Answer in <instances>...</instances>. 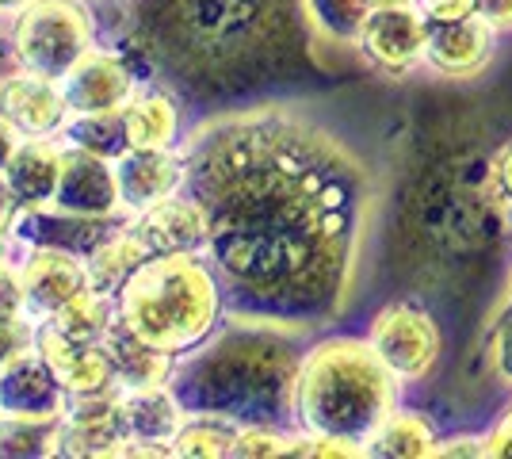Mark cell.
Wrapping results in <instances>:
<instances>
[{
	"label": "cell",
	"mask_w": 512,
	"mask_h": 459,
	"mask_svg": "<svg viewBox=\"0 0 512 459\" xmlns=\"http://www.w3.org/2000/svg\"><path fill=\"white\" fill-rule=\"evenodd\" d=\"M180 157L203 257L237 306L295 326L341 310L371 215V176L341 138L299 111L237 108L180 138Z\"/></svg>",
	"instance_id": "cell-1"
},
{
	"label": "cell",
	"mask_w": 512,
	"mask_h": 459,
	"mask_svg": "<svg viewBox=\"0 0 512 459\" xmlns=\"http://www.w3.org/2000/svg\"><path fill=\"white\" fill-rule=\"evenodd\" d=\"M306 35V0H138L130 12V39L192 92L268 81Z\"/></svg>",
	"instance_id": "cell-2"
},
{
	"label": "cell",
	"mask_w": 512,
	"mask_h": 459,
	"mask_svg": "<svg viewBox=\"0 0 512 459\" xmlns=\"http://www.w3.org/2000/svg\"><path fill=\"white\" fill-rule=\"evenodd\" d=\"M291 326L268 314H241L195 356L172 364L169 387L188 414H222L241 425H268L291 410L299 360Z\"/></svg>",
	"instance_id": "cell-3"
},
{
	"label": "cell",
	"mask_w": 512,
	"mask_h": 459,
	"mask_svg": "<svg viewBox=\"0 0 512 459\" xmlns=\"http://www.w3.org/2000/svg\"><path fill=\"white\" fill-rule=\"evenodd\" d=\"M394 379L371 341L329 337L299 360L291 414L302 433L367 444L394 414Z\"/></svg>",
	"instance_id": "cell-4"
},
{
	"label": "cell",
	"mask_w": 512,
	"mask_h": 459,
	"mask_svg": "<svg viewBox=\"0 0 512 459\" xmlns=\"http://www.w3.org/2000/svg\"><path fill=\"white\" fill-rule=\"evenodd\" d=\"M222 295L226 291L203 253H161L119 284L115 310L142 341L180 356L214 333Z\"/></svg>",
	"instance_id": "cell-5"
},
{
	"label": "cell",
	"mask_w": 512,
	"mask_h": 459,
	"mask_svg": "<svg viewBox=\"0 0 512 459\" xmlns=\"http://www.w3.org/2000/svg\"><path fill=\"white\" fill-rule=\"evenodd\" d=\"M493 161V157H490ZM490 161L459 169V157L432 161L409 192L413 234L436 257H470L490 249L505 226V199L493 188Z\"/></svg>",
	"instance_id": "cell-6"
},
{
	"label": "cell",
	"mask_w": 512,
	"mask_h": 459,
	"mask_svg": "<svg viewBox=\"0 0 512 459\" xmlns=\"http://www.w3.org/2000/svg\"><path fill=\"white\" fill-rule=\"evenodd\" d=\"M96 27L85 0H31L12 20V54L20 69L62 81L92 50Z\"/></svg>",
	"instance_id": "cell-7"
},
{
	"label": "cell",
	"mask_w": 512,
	"mask_h": 459,
	"mask_svg": "<svg viewBox=\"0 0 512 459\" xmlns=\"http://www.w3.org/2000/svg\"><path fill=\"white\" fill-rule=\"evenodd\" d=\"M16 268H20L23 284V314L31 322L54 318L73 299H81L85 291H92L85 257L73 253V249H62V245H35V249H27V257Z\"/></svg>",
	"instance_id": "cell-8"
},
{
	"label": "cell",
	"mask_w": 512,
	"mask_h": 459,
	"mask_svg": "<svg viewBox=\"0 0 512 459\" xmlns=\"http://www.w3.org/2000/svg\"><path fill=\"white\" fill-rule=\"evenodd\" d=\"M50 211L73 222H107L115 211H123L115 165L81 146H62V180Z\"/></svg>",
	"instance_id": "cell-9"
},
{
	"label": "cell",
	"mask_w": 512,
	"mask_h": 459,
	"mask_svg": "<svg viewBox=\"0 0 512 459\" xmlns=\"http://www.w3.org/2000/svg\"><path fill=\"white\" fill-rule=\"evenodd\" d=\"M371 345L398 379H421L440 356V333L425 310L394 303L375 318Z\"/></svg>",
	"instance_id": "cell-10"
},
{
	"label": "cell",
	"mask_w": 512,
	"mask_h": 459,
	"mask_svg": "<svg viewBox=\"0 0 512 459\" xmlns=\"http://www.w3.org/2000/svg\"><path fill=\"white\" fill-rule=\"evenodd\" d=\"M356 46L383 69H402L417 66L428 54V20L406 4H375L367 8L356 31Z\"/></svg>",
	"instance_id": "cell-11"
},
{
	"label": "cell",
	"mask_w": 512,
	"mask_h": 459,
	"mask_svg": "<svg viewBox=\"0 0 512 459\" xmlns=\"http://www.w3.org/2000/svg\"><path fill=\"white\" fill-rule=\"evenodd\" d=\"M188 410L172 394L169 383L150 387H119V425L127 433V456H169L176 429Z\"/></svg>",
	"instance_id": "cell-12"
},
{
	"label": "cell",
	"mask_w": 512,
	"mask_h": 459,
	"mask_svg": "<svg viewBox=\"0 0 512 459\" xmlns=\"http://www.w3.org/2000/svg\"><path fill=\"white\" fill-rule=\"evenodd\" d=\"M62 92L69 115L123 111L134 100V69L119 54L92 46L85 58L62 77Z\"/></svg>",
	"instance_id": "cell-13"
},
{
	"label": "cell",
	"mask_w": 512,
	"mask_h": 459,
	"mask_svg": "<svg viewBox=\"0 0 512 459\" xmlns=\"http://www.w3.org/2000/svg\"><path fill=\"white\" fill-rule=\"evenodd\" d=\"M0 115L16 123L23 138H54L69 123V104H65L62 81L43 77V73H8L0 81Z\"/></svg>",
	"instance_id": "cell-14"
},
{
	"label": "cell",
	"mask_w": 512,
	"mask_h": 459,
	"mask_svg": "<svg viewBox=\"0 0 512 459\" xmlns=\"http://www.w3.org/2000/svg\"><path fill=\"white\" fill-rule=\"evenodd\" d=\"M130 234L146 249V257L161 253H207V219L199 211V203L184 192L153 203L146 211L127 219Z\"/></svg>",
	"instance_id": "cell-15"
},
{
	"label": "cell",
	"mask_w": 512,
	"mask_h": 459,
	"mask_svg": "<svg viewBox=\"0 0 512 459\" xmlns=\"http://www.w3.org/2000/svg\"><path fill=\"white\" fill-rule=\"evenodd\" d=\"M65 398L69 394L39 349L20 352L8 368H0V414L58 421L65 414Z\"/></svg>",
	"instance_id": "cell-16"
},
{
	"label": "cell",
	"mask_w": 512,
	"mask_h": 459,
	"mask_svg": "<svg viewBox=\"0 0 512 459\" xmlns=\"http://www.w3.org/2000/svg\"><path fill=\"white\" fill-rule=\"evenodd\" d=\"M115 184H119V203L123 211L138 215L153 203L169 199L180 192L184 184V157L180 146L176 150H127L119 153L115 161Z\"/></svg>",
	"instance_id": "cell-17"
},
{
	"label": "cell",
	"mask_w": 512,
	"mask_h": 459,
	"mask_svg": "<svg viewBox=\"0 0 512 459\" xmlns=\"http://www.w3.org/2000/svg\"><path fill=\"white\" fill-rule=\"evenodd\" d=\"M0 180L12 192L20 215L50 211L58 180H62V146L54 138H23Z\"/></svg>",
	"instance_id": "cell-18"
},
{
	"label": "cell",
	"mask_w": 512,
	"mask_h": 459,
	"mask_svg": "<svg viewBox=\"0 0 512 459\" xmlns=\"http://www.w3.org/2000/svg\"><path fill=\"white\" fill-rule=\"evenodd\" d=\"M35 349L43 352V360L50 364V372L58 375V383L65 387V394H96L115 387V375L100 345L88 341H73L65 337L50 322L35 326Z\"/></svg>",
	"instance_id": "cell-19"
},
{
	"label": "cell",
	"mask_w": 512,
	"mask_h": 459,
	"mask_svg": "<svg viewBox=\"0 0 512 459\" xmlns=\"http://www.w3.org/2000/svg\"><path fill=\"white\" fill-rule=\"evenodd\" d=\"M493 35L478 12L455 23H428V62L448 77H470L490 62Z\"/></svg>",
	"instance_id": "cell-20"
},
{
	"label": "cell",
	"mask_w": 512,
	"mask_h": 459,
	"mask_svg": "<svg viewBox=\"0 0 512 459\" xmlns=\"http://www.w3.org/2000/svg\"><path fill=\"white\" fill-rule=\"evenodd\" d=\"M107 364H111V375H115V387H150V383H169L172 364L176 356L165 349H157L150 341H142L134 329L115 318L111 329L100 341Z\"/></svg>",
	"instance_id": "cell-21"
},
{
	"label": "cell",
	"mask_w": 512,
	"mask_h": 459,
	"mask_svg": "<svg viewBox=\"0 0 512 459\" xmlns=\"http://www.w3.org/2000/svg\"><path fill=\"white\" fill-rule=\"evenodd\" d=\"M130 150H176L180 146V111L165 92H134L123 108Z\"/></svg>",
	"instance_id": "cell-22"
},
{
	"label": "cell",
	"mask_w": 512,
	"mask_h": 459,
	"mask_svg": "<svg viewBox=\"0 0 512 459\" xmlns=\"http://www.w3.org/2000/svg\"><path fill=\"white\" fill-rule=\"evenodd\" d=\"M142 261H150V257H146V249L138 245V238L130 234L127 222L115 226V230H107L104 238L92 241V249L85 253V268H88V280H92V291L115 295L119 284H123Z\"/></svg>",
	"instance_id": "cell-23"
},
{
	"label": "cell",
	"mask_w": 512,
	"mask_h": 459,
	"mask_svg": "<svg viewBox=\"0 0 512 459\" xmlns=\"http://www.w3.org/2000/svg\"><path fill=\"white\" fill-rule=\"evenodd\" d=\"M241 433V421L222 414H188L169 444V456L176 459H222L234 452V440Z\"/></svg>",
	"instance_id": "cell-24"
},
{
	"label": "cell",
	"mask_w": 512,
	"mask_h": 459,
	"mask_svg": "<svg viewBox=\"0 0 512 459\" xmlns=\"http://www.w3.org/2000/svg\"><path fill=\"white\" fill-rule=\"evenodd\" d=\"M115 318H119V310H115V295H104V291H85L81 299H73L65 310H58V314H54V318H46V322L58 329V333H65V337H73V341L100 345ZM35 326H39V322H35Z\"/></svg>",
	"instance_id": "cell-25"
},
{
	"label": "cell",
	"mask_w": 512,
	"mask_h": 459,
	"mask_svg": "<svg viewBox=\"0 0 512 459\" xmlns=\"http://www.w3.org/2000/svg\"><path fill=\"white\" fill-rule=\"evenodd\" d=\"M436 452V437L428 429L425 417L417 414H390L367 440V456H390V459H421Z\"/></svg>",
	"instance_id": "cell-26"
},
{
	"label": "cell",
	"mask_w": 512,
	"mask_h": 459,
	"mask_svg": "<svg viewBox=\"0 0 512 459\" xmlns=\"http://www.w3.org/2000/svg\"><path fill=\"white\" fill-rule=\"evenodd\" d=\"M65 146H81L115 161L119 153H127V127H123V111H100V115H69L62 131Z\"/></svg>",
	"instance_id": "cell-27"
},
{
	"label": "cell",
	"mask_w": 512,
	"mask_h": 459,
	"mask_svg": "<svg viewBox=\"0 0 512 459\" xmlns=\"http://www.w3.org/2000/svg\"><path fill=\"white\" fill-rule=\"evenodd\" d=\"M58 421H31V417L0 414V459L50 456Z\"/></svg>",
	"instance_id": "cell-28"
},
{
	"label": "cell",
	"mask_w": 512,
	"mask_h": 459,
	"mask_svg": "<svg viewBox=\"0 0 512 459\" xmlns=\"http://www.w3.org/2000/svg\"><path fill=\"white\" fill-rule=\"evenodd\" d=\"M291 440L276 433L272 425H241L234 440V459H272V456H291Z\"/></svg>",
	"instance_id": "cell-29"
},
{
	"label": "cell",
	"mask_w": 512,
	"mask_h": 459,
	"mask_svg": "<svg viewBox=\"0 0 512 459\" xmlns=\"http://www.w3.org/2000/svg\"><path fill=\"white\" fill-rule=\"evenodd\" d=\"M27 349H35V322L27 314L0 318V368H8Z\"/></svg>",
	"instance_id": "cell-30"
},
{
	"label": "cell",
	"mask_w": 512,
	"mask_h": 459,
	"mask_svg": "<svg viewBox=\"0 0 512 459\" xmlns=\"http://www.w3.org/2000/svg\"><path fill=\"white\" fill-rule=\"evenodd\" d=\"M23 314V284H20V268L4 261L0 264V318H16Z\"/></svg>",
	"instance_id": "cell-31"
},
{
	"label": "cell",
	"mask_w": 512,
	"mask_h": 459,
	"mask_svg": "<svg viewBox=\"0 0 512 459\" xmlns=\"http://www.w3.org/2000/svg\"><path fill=\"white\" fill-rule=\"evenodd\" d=\"M421 16L428 23H455L474 16V0H421Z\"/></svg>",
	"instance_id": "cell-32"
},
{
	"label": "cell",
	"mask_w": 512,
	"mask_h": 459,
	"mask_svg": "<svg viewBox=\"0 0 512 459\" xmlns=\"http://www.w3.org/2000/svg\"><path fill=\"white\" fill-rule=\"evenodd\" d=\"M490 169H493V188H497V196L505 199V207H512V142L493 157Z\"/></svg>",
	"instance_id": "cell-33"
},
{
	"label": "cell",
	"mask_w": 512,
	"mask_h": 459,
	"mask_svg": "<svg viewBox=\"0 0 512 459\" xmlns=\"http://www.w3.org/2000/svg\"><path fill=\"white\" fill-rule=\"evenodd\" d=\"M486 456H493V459H512V406L505 410V417L497 421L493 437L486 440Z\"/></svg>",
	"instance_id": "cell-34"
},
{
	"label": "cell",
	"mask_w": 512,
	"mask_h": 459,
	"mask_svg": "<svg viewBox=\"0 0 512 459\" xmlns=\"http://www.w3.org/2000/svg\"><path fill=\"white\" fill-rule=\"evenodd\" d=\"M474 12L490 27H512V0H474Z\"/></svg>",
	"instance_id": "cell-35"
},
{
	"label": "cell",
	"mask_w": 512,
	"mask_h": 459,
	"mask_svg": "<svg viewBox=\"0 0 512 459\" xmlns=\"http://www.w3.org/2000/svg\"><path fill=\"white\" fill-rule=\"evenodd\" d=\"M20 142L23 134L16 131V123L8 115H0V176H4V169H8V161H12V153H16Z\"/></svg>",
	"instance_id": "cell-36"
},
{
	"label": "cell",
	"mask_w": 512,
	"mask_h": 459,
	"mask_svg": "<svg viewBox=\"0 0 512 459\" xmlns=\"http://www.w3.org/2000/svg\"><path fill=\"white\" fill-rule=\"evenodd\" d=\"M16 222H20V207H16L12 192L4 188V180H0V238H8L16 230Z\"/></svg>",
	"instance_id": "cell-37"
},
{
	"label": "cell",
	"mask_w": 512,
	"mask_h": 459,
	"mask_svg": "<svg viewBox=\"0 0 512 459\" xmlns=\"http://www.w3.org/2000/svg\"><path fill=\"white\" fill-rule=\"evenodd\" d=\"M27 4H31V0H0V12H20Z\"/></svg>",
	"instance_id": "cell-38"
},
{
	"label": "cell",
	"mask_w": 512,
	"mask_h": 459,
	"mask_svg": "<svg viewBox=\"0 0 512 459\" xmlns=\"http://www.w3.org/2000/svg\"><path fill=\"white\" fill-rule=\"evenodd\" d=\"M367 8H375V4H406V0H363Z\"/></svg>",
	"instance_id": "cell-39"
},
{
	"label": "cell",
	"mask_w": 512,
	"mask_h": 459,
	"mask_svg": "<svg viewBox=\"0 0 512 459\" xmlns=\"http://www.w3.org/2000/svg\"><path fill=\"white\" fill-rule=\"evenodd\" d=\"M0 264H4V238H0Z\"/></svg>",
	"instance_id": "cell-40"
},
{
	"label": "cell",
	"mask_w": 512,
	"mask_h": 459,
	"mask_svg": "<svg viewBox=\"0 0 512 459\" xmlns=\"http://www.w3.org/2000/svg\"><path fill=\"white\" fill-rule=\"evenodd\" d=\"M509 360H512V333H509Z\"/></svg>",
	"instance_id": "cell-41"
}]
</instances>
